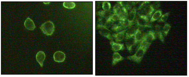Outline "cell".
<instances>
[{"instance_id": "21", "label": "cell", "mask_w": 189, "mask_h": 77, "mask_svg": "<svg viewBox=\"0 0 189 77\" xmlns=\"http://www.w3.org/2000/svg\"><path fill=\"white\" fill-rule=\"evenodd\" d=\"M63 6L66 8L73 9L76 6V4L72 1H66L63 3Z\"/></svg>"}, {"instance_id": "4", "label": "cell", "mask_w": 189, "mask_h": 77, "mask_svg": "<svg viewBox=\"0 0 189 77\" xmlns=\"http://www.w3.org/2000/svg\"><path fill=\"white\" fill-rule=\"evenodd\" d=\"M155 38H156V37H155V32L153 31H148L146 34L143 41L141 42L140 45L149 47L150 45L152 44L153 41L155 40Z\"/></svg>"}, {"instance_id": "5", "label": "cell", "mask_w": 189, "mask_h": 77, "mask_svg": "<svg viewBox=\"0 0 189 77\" xmlns=\"http://www.w3.org/2000/svg\"><path fill=\"white\" fill-rule=\"evenodd\" d=\"M136 23L139 27L143 28H149L151 27L149 19L145 16H138V17L136 19Z\"/></svg>"}, {"instance_id": "2", "label": "cell", "mask_w": 189, "mask_h": 77, "mask_svg": "<svg viewBox=\"0 0 189 77\" xmlns=\"http://www.w3.org/2000/svg\"><path fill=\"white\" fill-rule=\"evenodd\" d=\"M148 48L149 47H147L140 45V46H139V47L137 50L136 53L133 55L128 57L127 59L129 60H132L133 61L139 63L142 61Z\"/></svg>"}, {"instance_id": "6", "label": "cell", "mask_w": 189, "mask_h": 77, "mask_svg": "<svg viewBox=\"0 0 189 77\" xmlns=\"http://www.w3.org/2000/svg\"><path fill=\"white\" fill-rule=\"evenodd\" d=\"M98 28L99 29V33L101 35L106 37L110 40H113V37L112 35L111 34L110 30L108 29V28L106 25L100 24L98 25Z\"/></svg>"}, {"instance_id": "9", "label": "cell", "mask_w": 189, "mask_h": 77, "mask_svg": "<svg viewBox=\"0 0 189 77\" xmlns=\"http://www.w3.org/2000/svg\"><path fill=\"white\" fill-rule=\"evenodd\" d=\"M155 33L156 38H158L163 43H164L165 36L163 33V28H162V26L160 25H157L155 26Z\"/></svg>"}, {"instance_id": "22", "label": "cell", "mask_w": 189, "mask_h": 77, "mask_svg": "<svg viewBox=\"0 0 189 77\" xmlns=\"http://www.w3.org/2000/svg\"><path fill=\"white\" fill-rule=\"evenodd\" d=\"M171 28V25L168 23H166L164 25L163 28V33L164 36H167L169 33V30Z\"/></svg>"}, {"instance_id": "13", "label": "cell", "mask_w": 189, "mask_h": 77, "mask_svg": "<svg viewBox=\"0 0 189 77\" xmlns=\"http://www.w3.org/2000/svg\"><path fill=\"white\" fill-rule=\"evenodd\" d=\"M126 30L124 31L121 32L119 33H117L116 34H113L112 37L114 39H115L116 42V43L121 42L126 37Z\"/></svg>"}, {"instance_id": "25", "label": "cell", "mask_w": 189, "mask_h": 77, "mask_svg": "<svg viewBox=\"0 0 189 77\" xmlns=\"http://www.w3.org/2000/svg\"><path fill=\"white\" fill-rule=\"evenodd\" d=\"M154 9L155 10V9H158L160 6V2L159 1H154L153 3V4H151Z\"/></svg>"}, {"instance_id": "11", "label": "cell", "mask_w": 189, "mask_h": 77, "mask_svg": "<svg viewBox=\"0 0 189 77\" xmlns=\"http://www.w3.org/2000/svg\"><path fill=\"white\" fill-rule=\"evenodd\" d=\"M125 41H126V47L128 51L131 52L133 50V48L135 46V37L134 36L132 37H125Z\"/></svg>"}, {"instance_id": "18", "label": "cell", "mask_w": 189, "mask_h": 77, "mask_svg": "<svg viewBox=\"0 0 189 77\" xmlns=\"http://www.w3.org/2000/svg\"><path fill=\"white\" fill-rule=\"evenodd\" d=\"M162 12L161 10L156 11L155 12V13H153V15H152L151 19L150 20V23H152L154 22L155 21H158V20L160 18V17L162 16Z\"/></svg>"}, {"instance_id": "24", "label": "cell", "mask_w": 189, "mask_h": 77, "mask_svg": "<svg viewBox=\"0 0 189 77\" xmlns=\"http://www.w3.org/2000/svg\"><path fill=\"white\" fill-rule=\"evenodd\" d=\"M169 16V13H167L165 15L162 16L161 17H160V19L158 20L159 22H165V21H167V19H168Z\"/></svg>"}, {"instance_id": "10", "label": "cell", "mask_w": 189, "mask_h": 77, "mask_svg": "<svg viewBox=\"0 0 189 77\" xmlns=\"http://www.w3.org/2000/svg\"><path fill=\"white\" fill-rule=\"evenodd\" d=\"M146 33H144V32L141 30L140 28H139L137 30L136 33L134 35L135 44H139L140 45L141 42H142L143 38H144Z\"/></svg>"}, {"instance_id": "17", "label": "cell", "mask_w": 189, "mask_h": 77, "mask_svg": "<svg viewBox=\"0 0 189 77\" xmlns=\"http://www.w3.org/2000/svg\"><path fill=\"white\" fill-rule=\"evenodd\" d=\"M124 59V58L122 57L118 52L114 53L113 56L112 66H115L119 62L121 61Z\"/></svg>"}, {"instance_id": "19", "label": "cell", "mask_w": 189, "mask_h": 77, "mask_svg": "<svg viewBox=\"0 0 189 77\" xmlns=\"http://www.w3.org/2000/svg\"><path fill=\"white\" fill-rule=\"evenodd\" d=\"M127 27L124 25H114L112 27V29L114 30V31L117 33H119L121 32L127 30Z\"/></svg>"}, {"instance_id": "8", "label": "cell", "mask_w": 189, "mask_h": 77, "mask_svg": "<svg viewBox=\"0 0 189 77\" xmlns=\"http://www.w3.org/2000/svg\"><path fill=\"white\" fill-rule=\"evenodd\" d=\"M137 10L136 8H133L132 9L128 11V16H127V20L128 22V26L133 24L135 22Z\"/></svg>"}, {"instance_id": "20", "label": "cell", "mask_w": 189, "mask_h": 77, "mask_svg": "<svg viewBox=\"0 0 189 77\" xmlns=\"http://www.w3.org/2000/svg\"><path fill=\"white\" fill-rule=\"evenodd\" d=\"M98 15L101 17L108 19L113 15L111 11H102L98 13Z\"/></svg>"}, {"instance_id": "16", "label": "cell", "mask_w": 189, "mask_h": 77, "mask_svg": "<svg viewBox=\"0 0 189 77\" xmlns=\"http://www.w3.org/2000/svg\"><path fill=\"white\" fill-rule=\"evenodd\" d=\"M24 25L26 29L29 30H33L35 28V25L32 20L29 18H28L26 20Z\"/></svg>"}, {"instance_id": "23", "label": "cell", "mask_w": 189, "mask_h": 77, "mask_svg": "<svg viewBox=\"0 0 189 77\" xmlns=\"http://www.w3.org/2000/svg\"><path fill=\"white\" fill-rule=\"evenodd\" d=\"M102 7L104 11H109L111 9V4L108 1H103Z\"/></svg>"}, {"instance_id": "12", "label": "cell", "mask_w": 189, "mask_h": 77, "mask_svg": "<svg viewBox=\"0 0 189 77\" xmlns=\"http://www.w3.org/2000/svg\"><path fill=\"white\" fill-rule=\"evenodd\" d=\"M66 59V55L62 51H56L53 55V59L57 62H62Z\"/></svg>"}, {"instance_id": "1", "label": "cell", "mask_w": 189, "mask_h": 77, "mask_svg": "<svg viewBox=\"0 0 189 77\" xmlns=\"http://www.w3.org/2000/svg\"><path fill=\"white\" fill-rule=\"evenodd\" d=\"M150 1H143L137 9L138 16H145L150 20V18H151L155 11L153 7L150 4Z\"/></svg>"}, {"instance_id": "15", "label": "cell", "mask_w": 189, "mask_h": 77, "mask_svg": "<svg viewBox=\"0 0 189 77\" xmlns=\"http://www.w3.org/2000/svg\"><path fill=\"white\" fill-rule=\"evenodd\" d=\"M45 54L44 51H39L36 55V60L41 67H43L44 61L45 60Z\"/></svg>"}, {"instance_id": "14", "label": "cell", "mask_w": 189, "mask_h": 77, "mask_svg": "<svg viewBox=\"0 0 189 77\" xmlns=\"http://www.w3.org/2000/svg\"><path fill=\"white\" fill-rule=\"evenodd\" d=\"M110 45L112 47V49L114 52H117L124 49L125 47L123 44L118 43L112 41L110 42Z\"/></svg>"}, {"instance_id": "3", "label": "cell", "mask_w": 189, "mask_h": 77, "mask_svg": "<svg viewBox=\"0 0 189 77\" xmlns=\"http://www.w3.org/2000/svg\"><path fill=\"white\" fill-rule=\"evenodd\" d=\"M40 28L46 35H52L54 31V24L51 21H47L41 25Z\"/></svg>"}, {"instance_id": "7", "label": "cell", "mask_w": 189, "mask_h": 77, "mask_svg": "<svg viewBox=\"0 0 189 77\" xmlns=\"http://www.w3.org/2000/svg\"><path fill=\"white\" fill-rule=\"evenodd\" d=\"M139 28V26H138L136 23L135 22L133 24L128 26L126 30V37L134 36L135 34L136 33L137 30Z\"/></svg>"}]
</instances>
